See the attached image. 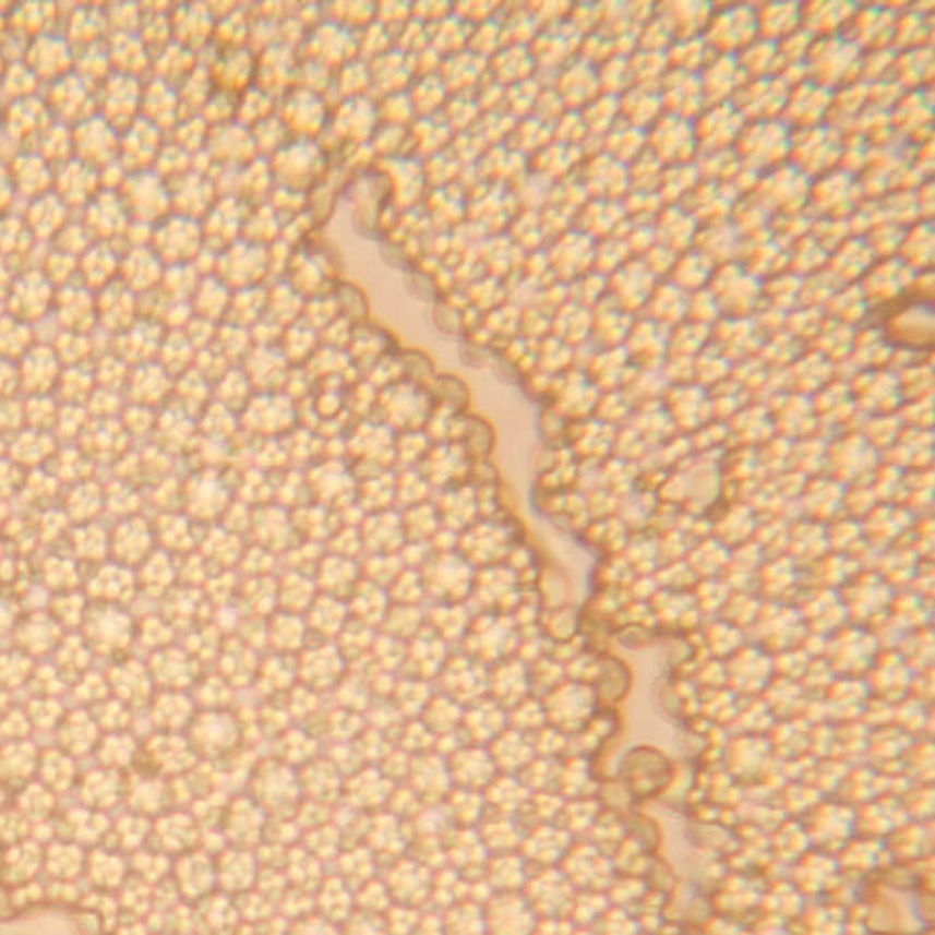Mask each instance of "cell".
I'll return each instance as SVG.
<instances>
[{
    "instance_id": "obj_21",
    "label": "cell",
    "mask_w": 935,
    "mask_h": 935,
    "mask_svg": "<svg viewBox=\"0 0 935 935\" xmlns=\"http://www.w3.org/2000/svg\"><path fill=\"white\" fill-rule=\"evenodd\" d=\"M248 544L245 537L236 536L219 524L216 528L208 530V536L204 539L203 558L208 562V565L216 567L217 573L219 571H236Z\"/></svg>"
},
{
    "instance_id": "obj_9",
    "label": "cell",
    "mask_w": 935,
    "mask_h": 935,
    "mask_svg": "<svg viewBox=\"0 0 935 935\" xmlns=\"http://www.w3.org/2000/svg\"><path fill=\"white\" fill-rule=\"evenodd\" d=\"M262 655L245 646L236 636H225L221 651L217 655V674L229 683L230 687L243 693L253 687L256 672L261 667Z\"/></svg>"
},
{
    "instance_id": "obj_40",
    "label": "cell",
    "mask_w": 935,
    "mask_h": 935,
    "mask_svg": "<svg viewBox=\"0 0 935 935\" xmlns=\"http://www.w3.org/2000/svg\"><path fill=\"white\" fill-rule=\"evenodd\" d=\"M148 575H151L148 578H151L152 584L165 586V583H169L170 576H172V570H170V565L165 558L157 556L154 562H151Z\"/></svg>"
},
{
    "instance_id": "obj_26",
    "label": "cell",
    "mask_w": 935,
    "mask_h": 935,
    "mask_svg": "<svg viewBox=\"0 0 935 935\" xmlns=\"http://www.w3.org/2000/svg\"><path fill=\"white\" fill-rule=\"evenodd\" d=\"M434 693H436L434 683L399 675V680H397L392 694H389V700H392L393 706L397 707V711L403 715V719H418L421 711H423V707L427 706V702L431 700Z\"/></svg>"
},
{
    "instance_id": "obj_17",
    "label": "cell",
    "mask_w": 935,
    "mask_h": 935,
    "mask_svg": "<svg viewBox=\"0 0 935 935\" xmlns=\"http://www.w3.org/2000/svg\"><path fill=\"white\" fill-rule=\"evenodd\" d=\"M199 740L209 746L214 753H227L242 743L243 732L240 720L232 709L227 711H204L196 722Z\"/></svg>"
},
{
    "instance_id": "obj_25",
    "label": "cell",
    "mask_w": 935,
    "mask_h": 935,
    "mask_svg": "<svg viewBox=\"0 0 935 935\" xmlns=\"http://www.w3.org/2000/svg\"><path fill=\"white\" fill-rule=\"evenodd\" d=\"M356 505L363 515L395 510V476L392 471L373 478L360 479L356 487Z\"/></svg>"
},
{
    "instance_id": "obj_14",
    "label": "cell",
    "mask_w": 935,
    "mask_h": 935,
    "mask_svg": "<svg viewBox=\"0 0 935 935\" xmlns=\"http://www.w3.org/2000/svg\"><path fill=\"white\" fill-rule=\"evenodd\" d=\"M235 502V489L225 481V476H216V471H204L191 489V507L196 518L203 520H221L225 511Z\"/></svg>"
},
{
    "instance_id": "obj_29",
    "label": "cell",
    "mask_w": 935,
    "mask_h": 935,
    "mask_svg": "<svg viewBox=\"0 0 935 935\" xmlns=\"http://www.w3.org/2000/svg\"><path fill=\"white\" fill-rule=\"evenodd\" d=\"M395 476V510L403 511L413 505L431 502L434 489L419 474L418 468H397Z\"/></svg>"
},
{
    "instance_id": "obj_10",
    "label": "cell",
    "mask_w": 935,
    "mask_h": 935,
    "mask_svg": "<svg viewBox=\"0 0 935 935\" xmlns=\"http://www.w3.org/2000/svg\"><path fill=\"white\" fill-rule=\"evenodd\" d=\"M363 547V556L373 554H399L406 539L397 510L380 511L361 518L358 526Z\"/></svg>"
},
{
    "instance_id": "obj_33",
    "label": "cell",
    "mask_w": 935,
    "mask_h": 935,
    "mask_svg": "<svg viewBox=\"0 0 935 935\" xmlns=\"http://www.w3.org/2000/svg\"><path fill=\"white\" fill-rule=\"evenodd\" d=\"M324 554H326L324 544L298 541L295 547H290L283 556H279V565L281 571H295L301 575L313 576Z\"/></svg>"
},
{
    "instance_id": "obj_19",
    "label": "cell",
    "mask_w": 935,
    "mask_h": 935,
    "mask_svg": "<svg viewBox=\"0 0 935 935\" xmlns=\"http://www.w3.org/2000/svg\"><path fill=\"white\" fill-rule=\"evenodd\" d=\"M290 523L300 541L319 544H326L327 539L334 536L337 528H340L339 517L335 511L326 510L313 502L290 511Z\"/></svg>"
},
{
    "instance_id": "obj_28",
    "label": "cell",
    "mask_w": 935,
    "mask_h": 935,
    "mask_svg": "<svg viewBox=\"0 0 935 935\" xmlns=\"http://www.w3.org/2000/svg\"><path fill=\"white\" fill-rule=\"evenodd\" d=\"M425 607H408V604H393L387 610L384 622L380 625L379 633L392 636L395 640L410 642L425 628Z\"/></svg>"
},
{
    "instance_id": "obj_22",
    "label": "cell",
    "mask_w": 935,
    "mask_h": 935,
    "mask_svg": "<svg viewBox=\"0 0 935 935\" xmlns=\"http://www.w3.org/2000/svg\"><path fill=\"white\" fill-rule=\"evenodd\" d=\"M277 576V575H275ZM275 576H262V578H242L236 604L240 607L243 615H255V618H269L277 612V596H275Z\"/></svg>"
},
{
    "instance_id": "obj_18",
    "label": "cell",
    "mask_w": 935,
    "mask_h": 935,
    "mask_svg": "<svg viewBox=\"0 0 935 935\" xmlns=\"http://www.w3.org/2000/svg\"><path fill=\"white\" fill-rule=\"evenodd\" d=\"M275 596L279 612L303 615L319 597V589L313 576L301 575L295 571H279L275 576Z\"/></svg>"
},
{
    "instance_id": "obj_37",
    "label": "cell",
    "mask_w": 935,
    "mask_h": 935,
    "mask_svg": "<svg viewBox=\"0 0 935 935\" xmlns=\"http://www.w3.org/2000/svg\"><path fill=\"white\" fill-rule=\"evenodd\" d=\"M240 575L236 571H219L209 576L206 583L208 589V602L216 609L235 604L240 588Z\"/></svg>"
},
{
    "instance_id": "obj_16",
    "label": "cell",
    "mask_w": 935,
    "mask_h": 935,
    "mask_svg": "<svg viewBox=\"0 0 935 935\" xmlns=\"http://www.w3.org/2000/svg\"><path fill=\"white\" fill-rule=\"evenodd\" d=\"M303 620L308 623L311 640L335 642L340 631L350 622V614L347 602L319 594L303 614Z\"/></svg>"
},
{
    "instance_id": "obj_4",
    "label": "cell",
    "mask_w": 935,
    "mask_h": 935,
    "mask_svg": "<svg viewBox=\"0 0 935 935\" xmlns=\"http://www.w3.org/2000/svg\"><path fill=\"white\" fill-rule=\"evenodd\" d=\"M487 681H489V668L474 661L463 651L453 649L452 657L447 659L442 672L434 681V688L466 707L487 696Z\"/></svg>"
},
{
    "instance_id": "obj_1",
    "label": "cell",
    "mask_w": 935,
    "mask_h": 935,
    "mask_svg": "<svg viewBox=\"0 0 935 935\" xmlns=\"http://www.w3.org/2000/svg\"><path fill=\"white\" fill-rule=\"evenodd\" d=\"M425 586L427 602H466L470 597L476 570L457 552L434 554L419 570Z\"/></svg>"
},
{
    "instance_id": "obj_8",
    "label": "cell",
    "mask_w": 935,
    "mask_h": 935,
    "mask_svg": "<svg viewBox=\"0 0 935 935\" xmlns=\"http://www.w3.org/2000/svg\"><path fill=\"white\" fill-rule=\"evenodd\" d=\"M432 504L439 511L442 528L457 536L481 518L478 494L471 483L455 484L434 492Z\"/></svg>"
},
{
    "instance_id": "obj_15",
    "label": "cell",
    "mask_w": 935,
    "mask_h": 935,
    "mask_svg": "<svg viewBox=\"0 0 935 935\" xmlns=\"http://www.w3.org/2000/svg\"><path fill=\"white\" fill-rule=\"evenodd\" d=\"M471 612L466 602H427L425 623L432 633L457 648L470 627Z\"/></svg>"
},
{
    "instance_id": "obj_12",
    "label": "cell",
    "mask_w": 935,
    "mask_h": 935,
    "mask_svg": "<svg viewBox=\"0 0 935 935\" xmlns=\"http://www.w3.org/2000/svg\"><path fill=\"white\" fill-rule=\"evenodd\" d=\"M298 685L296 657L264 654L256 672L255 683L249 688L261 702L281 700L290 688Z\"/></svg>"
},
{
    "instance_id": "obj_11",
    "label": "cell",
    "mask_w": 935,
    "mask_h": 935,
    "mask_svg": "<svg viewBox=\"0 0 935 935\" xmlns=\"http://www.w3.org/2000/svg\"><path fill=\"white\" fill-rule=\"evenodd\" d=\"M313 578L319 594L347 602L361 583L360 560H348L326 552Z\"/></svg>"
},
{
    "instance_id": "obj_3",
    "label": "cell",
    "mask_w": 935,
    "mask_h": 935,
    "mask_svg": "<svg viewBox=\"0 0 935 935\" xmlns=\"http://www.w3.org/2000/svg\"><path fill=\"white\" fill-rule=\"evenodd\" d=\"M350 670L334 642H309L308 648L296 655L298 685L327 696Z\"/></svg>"
},
{
    "instance_id": "obj_13",
    "label": "cell",
    "mask_w": 935,
    "mask_h": 935,
    "mask_svg": "<svg viewBox=\"0 0 935 935\" xmlns=\"http://www.w3.org/2000/svg\"><path fill=\"white\" fill-rule=\"evenodd\" d=\"M266 640H268L266 654L296 657L308 648L311 635L303 615L287 614L277 610L266 620Z\"/></svg>"
},
{
    "instance_id": "obj_35",
    "label": "cell",
    "mask_w": 935,
    "mask_h": 935,
    "mask_svg": "<svg viewBox=\"0 0 935 935\" xmlns=\"http://www.w3.org/2000/svg\"><path fill=\"white\" fill-rule=\"evenodd\" d=\"M387 596L393 604H408V607H425L427 594L419 571L406 567L395 583L387 588Z\"/></svg>"
},
{
    "instance_id": "obj_5",
    "label": "cell",
    "mask_w": 935,
    "mask_h": 935,
    "mask_svg": "<svg viewBox=\"0 0 935 935\" xmlns=\"http://www.w3.org/2000/svg\"><path fill=\"white\" fill-rule=\"evenodd\" d=\"M300 539L296 537L290 523V511L277 504L253 507L248 534L249 544L268 550L275 556H283Z\"/></svg>"
},
{
    "instance_id": "obj_38",
    "label": "cell",
    "mask_w": 935,
    "mask_h": 935,
    "mask_svg": "<svg viewBox=\"0 0 935 935\" xmlns=\"http://www.w3.org/2000/svg\"><path fill=\"white\" fill-rule=\"evenodd\" d=\"M324 549H326L327 554H334V556L361 560L363 558V547H361L358 526H340V528H337L334 536L327 539Z\"/></svg>"
},
{
    "instance_id": "obj_2",
    "label": "cell",
    "mask_w": 935,
    "mask_h": 935,
    "mask_svg": "<svg viewBox=\"0 0 935 935\" xmlns=\"http://www.w3.org/2000/svg\"><path fill=\"white\" fill-rule=\"evenodd\" d=\"M305 474L311 502L326 510L340 511L356 504V487L358 479L353 478L343 457H324L309 466Z\"/></svg>"
},
{
    "instance_id": "obj_23",
    "label": "cell",
    "mask_w": 935,
    "mask_h": 935,
    "mask_svg": "<svg viewBox=\"0 0 935 935\" xmlns=\"http://www.w3.org/2000/svg\"><path fill=\"white\" fill-rule=\"evenodd\" d=\"M463 714H465V707L436 691L432 694L431 700L427 702V706L423 707L418 719L425 724L427 730L436 740H440L444 735H453V733L458 732Z\"/></svg>"
},
{
    "instance_id": "obj_36",
    "label": "cell",
    "mask_w": 935,
    "mask_h": 935,
    "mask_svg": "<svg viewBox=\"0 0 935 935\" xmlns=\"http://www.w3.org/2000/svg\"><path fill=\"white\" fill-rule=\"evenodd\" d=\"M281 571L279 556H275L268 550L248 544L242 560L236 567V573L242 578H262V576H275Z\"/></svg>"
},
{
    "instance_id": "obj_24",
    "label": "cell",
    "mask_w": 935,
    "mask_h": 935,
    "mask_svg": "<svg viewBox=\"0 0 935 935\" xmlns=\"http://www.w3.org/2000/svg\"><path fill=\"white\" fill-rule=\"evenodd\" d=\"M445 762H447L449 777L466 790L479 788L484 771L489 769V758L484 756L483 751H479L478 745L458 746Z\"/></svg>"
},
{
    "instance_id": "obj_32",
    "label": "cell",
    "mask_w": 935,
    "mask_h": 935,
    "mask_svg": "<svg viewBox=\"0 0 935 935\" xmlns=\"http://www.w3.org/2000/svg\"><path fill=\"white\" fill-rule=\"evenodd\" d=\"M361 580L386 589L406 570L399 554H373L360 560Z\"/></svg>"
},
{
    "instance_id": "obj_20",
    "label": "cell",
    "mask_w": 935,
    "mask_h": 935,
    "mask_svg": "<svg viewBox=\"0 0 935 935\" xmlns=\"http://www.w3.org/2000/svg\"><path fill=\"white\" fill-rule=\"evenodd\" d=\"M347 607L350 620L379 631L384 618H386L387 610L392 607V601H389L386 589L361 580L348 599Z\"/></svg>"
},
{
    "instance_id": "obj_7",
    "label": "cell",
    "mask_w": 935,
    "mask_h": 935,
    "mask_svg": "<svg viewBox=\"0 0 935 935\" xmlns=\"http://www.w3.org/2000/svg\"><path fill=\"white\" fill-rule=\"evenodd\" d=\"M471 460L458 445L431 447L419 463L418 471L434 492L470 481Z\"/></svg>"
},
{
    "instance_id": "obj_6",
    "label": "cell",
    "mask_w": 935,
    "mask_h": 935,
    "mask_svg": "<svg viewBox=\"0 0 935 935\" xmlns=\"http://www.w3.org/2000/svg\"><path fill=\"white\" fill-rule=\"evenodd\" d=\"M452 654V646L425 625L418 636L406 642V659L400 675L434 683Z\"/></svg>"
},
{
    "instance_id": "obj_34",
    "label": "cell",
    "mask_w": 935,
    "mask_h": 935,
    "mask_svg": "<svg viewBox=\"0 0 935 935\" xmlns=\"http://www.w3.org/2000/svg\"><path fill=\"white\" fill-rule=\"evenodd\" d=\"M238 694L240 693L230 687L229 683L216 672V674H209L199 685L196 696L203 702L206 711H227V709H235Z\"/></svg>"
},
{
    "instance_id": "obj_39",
    "label": "cell",
    "mask_w": 935,
    "mask_h": 935,
    "mask_svg": "<svg viewBox=\"0 0 935 935\" xmlns=\"http://www.w3.org/2000/svg\"><path fill=\"white\" fill-rule=\"evenodd\" d=\"M165 543L169 544V547H175V549H190L191 539L190 531H188V526L182 520H178V518H167L165 520V531H164Z\"/></svg>"
},
{
    "instance_id": "obj_27",
    "label": "cell",
    "mask_w": 935,
    "mask_h": 935,
    "mask_svg": "<svg viewBox=\"0 0 935 935\" xmlns=\"http://www.w3.org/2000/svg\"><path fill=\"white\" fill-rule=\"evenodd\" d=\"M406 543H429L442 530L439 511L431 502L399 511Z\"/></svg>"
},
{
    "instance_id": "obj_30",
    "label": "cell",
    "mask_w": 935,
    "mask_h": 935,
    "mask_svg": "<svg viewBox=\"0 0 935 935\" xmlns=\"http://www.w3.org/2000/svg\"><path fill=\"white\" fill-rule=\"evenodd\" d=\"M376 635H379L376 628L367 627V625L350 620L347 627L340 631V635L337 636L334 644L350 667H358L361 662L367 661Z\"/></svg>"
},
{
    "instance_id": "obj_31",
    "label": "cell",
    "mask_w": 935,
    "mask_h": 935,
    "mask_svg": "<svg viewBox=\"0 0 935 935\" xmlns=\"http://www.w3.org/2000/svg\"><path fill=\"white\" fill-rule=\"evenodd\" d=\"M154 670H156L157 680L164 681L170 687H185L196 678L195 659H190L188 655L180 654L177 649L157 655Z\"/></svg>"
}]
</instances>
